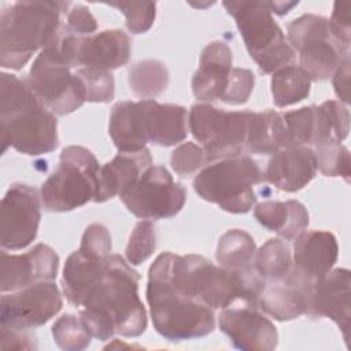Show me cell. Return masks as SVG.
Instances as JSON below:
<instances>
[{"mask_svg": "<svg viewBox=\"0 0 351 351\" xmlns=\"http://www.w3.org/2000/svg\"><path fill=\"white\" fill-rule=\"evenodd\" d=\"M140 276L117 254L107 258L97 281L86 292L80 317L92 337L108 340L115 333L136 337L147 329V313L138 298Z\"/></svg>", "mask_w": 351, "mask_h": 351, "instance_id": "cell-1", "label": "cell"}, {"mask_svg": "<svg viewBox=\"0 0 351 351\" xmlns=\"http://www.w3.org/2000/svg\"><path fill=\"white\" fill-rule=\"evenodd\" d=\"M167 274L176 289L213 310L226 308L236 300L258 308L266 284L254 266L243 271H232L196 254L167 252Z\"/></svg>", "mask_w": 351, "mask_h": 351, "instance_id": "cell-2", "label": "cell"}, {"mask_svg": "<svg viewBox=\"0 0 351 351\" xmlns=\"http://www.w3.org/2000/svg\"><path fill=\"white\" fill-rule=\"evenodd\" d=\"M0 86L3 152L8 145L32 156L56 149L59 145L56 117L37 99L26 78L1 73Z\"/></svg>", "mask_w": 351, "mask_h": 351, "instance_id": "cell-3", "label": "cell"}, {"mask_svg": "<svg viewBox=\"0 0 351 351\" xmlns=\"http://www.w3.org/2000/svg\"><path fill=\"white\" fill-rule=\"evenodd\" d=\"M73 4L69 1H18L0 16V64L19 70L30 58L53 44Z\"/></svg>", "mask_w": 351, "mask_h": 351, "instance_id": "cell-4", "label": "cell"}, {"mask_svg": "<svg viewBox=\"0 0 351 351\" xmlns=\"http://www.w3.org/2000/svg\"><path fill=\"white\" fill-rule=\"evenodd\" d=\"M147 302L154 328L170 341L203 337L215 328L214 310L185 296L171 284L167 274V252L160 254L148 270Z\"/></svg>", "mask_w": 351, "mask_h": 351, "instance_id": "cell-5", "label": "cell"}, {"mask_svg": "<svg viewBox=\"0 0 351 351\" xmlns=\"http://www.w3.org/2000/svg\"><path fill=\"white\" fill-rule=\"evenodd\" d=\"M265 180L256 160L247 155L215 160L193 180L195 192L232 214L248 213L256 203L254 186Z\"/></svg>", "mask_w": 351, "mask_h": 351, "instance_id": "cell-6", "label": "cell"}, {"mask_svg": "<svg viewBox=\"0 0 351 351\" xmlns=\"http://www.w3.org/2000/svg\"><path fill=\"white\" fill-rule=\"evenodd\" d=\"M222 4L234 18L245 48L261 73H274L292 64L295 51L265 1H223Z\"/></svg>", "mask_w": 351, "mask_h": 351, "instance_id": "cell-7", "label": "cell"}, {"mask_svg": "<svg viewBox=\"0 0 351 351\" xmlns=\"http://www.w3.org/2000/svg\"><path fill=\"white\" fill-rule=\"evenodd\" d=\"M100 166L85 147L69 145L59 158L56 170L41 185V202L47 211L63 213L95 199Z\"/></svg>", "mask_w": 351, "mask_h": 351, "instance_id": "cell-8", "label": "cell"}, {"mask_svg": "<svg viewBox=\"0 0 351 351\" xmlns=\"http://www.w3.org/2000/svg\"><path fill=\"white\" fill-rule=\"evenodd\" d=\"M252 112L225 111L210 103H197L191 107L189 130L202 144L207 163L240 156L247 151Z\"/></svg>", "mask_w": 351, "mask_h": 351, "instance_id": "cell-9", "label": "cell"}, {"mask_svg": "<svg viewBox=\"0 0 351 351\" xmlns=\"http://www.w3.org/2000/svg\"><path fill=\"white\" fill-rule=\"evenodd\" d=\"M288 43L299 52L300 67L310 80L325 81L335 70L350 48H346L330 33L329 19L315 14H304L287 26Z\"/></svg>", "mask_w": 351, "mask_h": 351, "instance_id": "cell-10", "label": "cell"}, {"mask_svg": "<svg viewBox=\"0 0 351 351\" xmlns=\"http://www.w3.org/2000/svg\"><path fill=\"white\" fill-rule=\"evenodd\" d=\"M26 82L37 99L55 115H67L78 110L85 100V90L73 70L49 45L34 59Z\"/></svg>", "mask_w": 351, "mask_h": 351, "instance_id": "cell-11", "label": "cell"}, {"mask_svg": "<svg viewBox=\"0 0 351 351\" xmlns=\"http://www.w3.org/2000/svg\"><path fill=\"white\" fill-rule=\"evenodd\" d=\"M51 45L73 70L86 67L111 71L129 62L132 49L129 36L119 29L75 36L69 33L64 25Z\"/></svg>", "mask_w": 351, "mask_h": 351, "instance_id": "cell-12", "label": "cell"}, {"mask_svg": "<svg viewBox=\"0 0 351 351\" xmlns=\"http://www.w3.org/2000/svg\"><path fill=\"white\" fill-rule=\"evenodd\" d=\"M119 199L137 218L163 219L181 211L186 200V191L174 181L166 167L151 165L133 186L119 195Z\"/></svg>", "mask_w": 351, "mask_h": 351, "instance_id": "cell-13", "label": "cell"}, {"mask_svg": "<svg viewBox=\"0 0 351 351\" xmlns=\"http://www.w3.org/2000/svg\"><path fill=\"white\" fill-rule=\"evenodd\" d=\"M63 306L58 285L40 281L11 293H3L0 300L1 326L33 329L48 322Z\"/></svg>", "mask_w": 351, "mask_h": 351, "instance_id": "cell-14", "label": "cell"}, {"mask_svg": "<svg viewBox=\"0 0 351 351\" xmlns=\"http://www.w3.org/2000/svg\"><path fill=\"white\" fill-rule=\"evenodd\" d=\"M41 195L37 188L12 184L1 200V248L22 250L38 233Z\"/></svg>", "mask_w": 351, "mask_h": 351, "instance_id": "cell-15", "label": "cell"}, {"mask_svg": "<svg viewBox=\"0 0 351 351\" xmlns=\"http://www.w3.org/2000/svg\"><path fill=\"white\" fill-rule=\"evenodd\" d=\"M59 269L58 254L47 244H37L25 254L0 255V289L3 293L18 291L40 281H52Z\"/></svg>", "mask_w": 351, "mask_h": 351, "instance_id": "cell-16", "label": "cell"}, {"mask_svg": "<svg viewBox=\"0 0 351 351\" xmlns=\"http://www.w3.org/2000/svg\"><path fill=\"white\" fill-rule=\"evenodd\" d=\"M219 329L233 347L245 351H271L277 347V329L259 308L226 307L219 313Z\"/></svg>", "mask_w": 351, "mask_h": 351, "instance_id": "cell-17", "label": "cell"}, {"mask_svg": "<svg viewBox=\"0 0 351 351\" xmlns=\"http://www.w3.org/2000/svg\"><path fill=\"white\" fill-rule=\"evenodd\" d=\"M306 314L314 318L326 317L335 321L348 343L351 303L350 271L347 269H332L313 285Z\"/></svg>", "mask_w": 351, "mask_h": 351, "instance_id": "cell-18", "label": "cell"}, {"mask_svg": "<svg viewBox=\"0 0 351 351\" xmlns=\"http://www.w3.org/2000/svg\"><path fill=\"white\" fill-rule=\"evenodd\" d=\"M339 255L336 237L326 230L302 232L293 244L292 271L307 287L313 285L328 274Z\"/></svg>", "mask_w": 351, "mask_h": 351, "instance_id": "cell-19", "label": "cell"}, {"mask_svg": "<svg viewBox=\"0 0 351 351\" xmlns=\"http://www.w3.org/2000/svg\"><path fill=\"white\" fill-rule=\"evenodd\" d=\"M265 181L285 192H296L304 188L317 173V162L313 148L292 147L274 152L267 162Z\"/></svg>", "mask_w": 351, "mask_h": 351, "instance_id": "cell-20", "label": "cell"}, {"mask_svg": "<svg viewBox=\"0 0 351 351\" xmlns=\"http://www.w3.org/2000/svg\"><path fill=\"white\" fill-rule=\"evenodd\" d=\"M232 51L223 41H213L204 47L199 69L192 78V92L197 100H219L232 71Z\"/></svg>", "mask_w": 351, "mask_h": 351, "instance_id": "cell-21", "label": "cell"}, {"mask_svg": "<svg viewBox=\"0 0 351 351\" xmlns=\"http://www.w3.org/2000/svg\"><path fill=\"white\" fill-rule=\"evenodd\" d=\"M152 165L148 148L137 152H118V155L100 167L97 189L93 202L103 203L122 195L138 180L143 171Z\"/></svg>", "mask_w": 351, "mask_h": 351, "instance_id": "cell-22", "label": "cell"}, {"mask_svg": "<svg viewBox=\"0 0 351 351\" xmlns=\"http://www.w3.org/2000/svg\"><path fill=\"white\" fill-rule=\"evenodd\" d=\"M311 288L292 271L282 281L266 282L258 308L277 321H291L306 314Z\"/></svg>", "mask_w": 351, "mask_h": 351, "instance_id": "cell-23", "label": "cell"}, {"mask_svg": "<svg viewBox=\"0 0 351 351\" xmlns=\"http://www.w3.org/2000/svg\"><path fill=\"white\" fill-rule=\"evenodd\" d=\"M108 133L119 152L144 149L148 143L144 100L119 101L114 104L110 114Z\"/></svg>", "mask_w": 351, "mask_h": 351, "instance_id": "cell-24", "label": "cell"}, {"mask_svg": "<svg viewBox=\"0 0 351 351\" xmlns=\"http://www.w3.org/2000/svg\"><path fill=\"white\" fill-rule=\"evenodd\" d=\"M144 104L148 141L171 147L185 140L188 134V114L182 106L162 104L155 100H144Z\"/></svg>", "mask_w": 351, "mask_h": 351, "instance_id": "cell-25", "label": "cell"}, {"mask_svg": "<svg viewBox=\"0 0 351 351\" xmlns=\"http://www.w3.org/2000/svg\"><path fill=\"white\" fill-rule=\"evenodd\" d=\"M256 221L284 240H295L308 225V213L298 200H266L255 206Z\"/></svg>", "mask_w": 351, "mask_h": 351, "instance_id": "cell-26", "label": "cell"}, {"mask_svg": "<svg viewBox=\"0 0 351 351\" xmlns=\"http://www.w3.org/2000/svg\"><path fill=\"white\" fill-rule=\"evenodd\" d=\"M107 258H90L77 250L66 259L62 276V288L70 304L75 307L81 306L86 292L101 276Z\"/></svg>", "mask_w": 351, "mask_h": 351, "instance_id": "cell-27", "label": "cell"}, {"mask_svg": "<svg viewBox=\"0 0 351 351\" xmlns=\"http://www.w3.org/2000/svg\"><path fill=\"white\" fill-rule=\"evenodd\" d=\"M284 148H289V141L281 114L274 110L252 112L248 128L247 151L273 155Z\"/></svg>", "mask_w": 351, "mask_h": 351, "instance_id": "cell-28", "label": "cell"}, {"mask_svg": "<svg viewBox=\"0 0 351 351\" xmlns=\"http://www.w3.org/2000/svg\"><path fill=\"white\" fill-rule=\"evenodd\" d=\"M350 132L348 108L336 100H326L314 106V147L341 143Z\"/></svg>", "mask_w": 351, "mask_h": 351, "instance_id": "cell-29", "label": "cell"}, {"mask_svg": "<svg viewBox=\"0 0 351 351\" xmlns=\"http://www.w3.org/2000/svg\"><path fill=\"white\" fill-rule=\"evenodd\" d=\"M255 252L256 244L250 233L230 229L219 237L215 258L219 266L232 271H243L252 267Z\"/></svg>", "mask_w": 351, "mask_h": 351, "instance_id": "cell-30", "label": "cell"}, {"mask_svg": "<svg viewBox=\"0 0 351 351\" xmlns=\"http://www.w3.org/2000/svg\"><path fill=\"white\" fill-rule=\"evenodd\" d=\"M255 271L265 282H277L288 277L292 269V252L285 240L269 239L254 256Z\"/></svg>", "mask_w": 351, "mask_h": 351, "instance_id": "cell-31", "label": "cell"}, {"mask_svg": "<svg viewBox=\"0 0 351 351\" xmlns=\"http://www.w3.org/2000/svg\"><path fill=\"white\" fill-rule=\"evenodd\" d=\"M311 80L307 73L296 64H288L273 73L271 95L277 107L296 104L310 95Z\"/></svg>", "mask_w": 351, "mask_h": 351, "instance_id": "cell-32", "label": "cell"}, {"mask_svg": "<svg viewBox=\"0 0 351 351\" xmlns=\"http://www.w3.org/2000/svg\"><path fill=\"white\" fill-rule=\"evenodd\" d=\"M129 86L132 92L141 100H154L162 95L169 85L167 67L154 59L143 60L129 69Z\"/></svg>", "mask_w": 351, "mask_h": 351, "instance_id": "cell-33", "label": "cell"}, {"mask_svg": "<svg viewBox=\"0 0 351 351\" xmlns=\"http://www.w3.org/2000/svg\"><path fill=\"white\" fill-rule=\"evenodd\" d=\"M56 346L64 351H81L90 344L92 335L86 325L74 314H63L52 325Z\"/></svg>", "mask_w": 351, "mask_h": 351, "instance_id": "cell-34", "label": "cell"}, {"mask_svg": "<svg viewBox=\"0 0 351 351\" xmlns=\"http://www.w3.org/2000/svg\"><path fill=\"white\" fill-rule=\"evenodd\" d=\"M317 169L328 177H343L347 182L351 174L350 151L341 143L314 147Z\"/></svg>", "mask_w": 351, "mask_h": 351, "instance_id": "cell-35", "label": "cell"}, {"mask_svg": "<svg viewBox=\"0 0 351 351\" xmlns=\"http://www.w3.org/2000/svg\"><path fill=\"white\" fill-rule=\"evenodd\" d=\"M281 117L285 123L289 148L308 147L313 144L314 106L287 111L282 112Z\"/></svg>", "mask_w": 351, "mask_h": 351, "instance_id": "cell-36", "label": "cell"}, {"mask_svg": "<svg viewBox=\"0 0 351 351\" xmlns=\"http://www.w3.org/2000/svg\"><path fill=\"white\" fill-rule=\"evenodd\" d=\"M75 73L82 82L86 101L108 103L114 99L115 84L111 71L80 67Z\"/></svg>", "mask_w": 351, "mask_h": 351, "instance_id": "cell-37", "label": "cell"}, {"mask_svg": "<svg viewBox=\"0 0 351 351\" xmlns=\"http://www.w3.org/2000/svg\"><path fill=\"white\" fill-rule=\"evenodd\" d=\"M156 248V230L151 221L143 219L136 223L130 233L125 254L132 265H140L148 259Z\"/></svg>", "mask_w": 351, "mask_h": 351, "instance_id": "cell-38", "label": "cell"}, {"mask_svg": "<svg viewBox=\"0 0 351 351\" xmlns=\"http://www.w3.org/2000/svg\"><path fill=\"white\" fill-rule=\"evenodd\" d=\"M119 10L126 19V27L133 34H141L151 29L156 16V3L152 1H128L108 3Z\"/></svg>", "mask_w": 351, "mask_h": 351, "instance_id": "cell-39", "label": "cell"}, {"mask_svg": "<svg viewBox=\"0 0 351 351\" xmlns=\"http://www.w3.org/2000/svg\"><path fill=\"white\" fill-rule=\"evenodd\" d=\"M170 163L173 170L182 177L195 174L206 160V152L202 145L186 141L180 144L170 156Z\"/></svg>", "mask_w": 351, "mask_h": 351, "instance_id": "cell-40", "label": "cell"}, {"mask_svg": "<svg viewBox=\"0 0 351 351\" xmlns=\"http://www.w3.org/2000/svg\"><path fill=\"white\" fill-rule=\"evenodd\" d=\"M255 75L248 69L233 67L228 80V85L219 100L228 104H244L254 89Z\"/></svg>", "mask_w": 351, "mask_h": 351, "instance_id": "cell-41", "label": "cell"}, {"mask_svg": "<svg viewBox=\"0 0 351 351\" xmlns=\"http://www.w3.org/2000/svg\"><path fill=\"white\" fill-rule=\"evenodd\" d=\"M111 236L108 229L101 223L89 225L81 239L80 251L90 258H107L111 255Z\"/></svg>", "mask_w": 351, "mask_h": 351, "instance_id": "cell-42", "label": "cell"}, {"mask_svg": "<svg viewBox=\"0 0 351 351\" xmlns=\"http://www.w3.org/2000/svg\"><path fill=\"white\" fill-rule=\"evenodd\" d=\"M64 27L69 33L75 36H90L96 32L97 22L88 7L75 4L66 15Z\"/></svg>", "mask_w": 351, "mask_h": 351, "instance_id": "cell-43", "label": "cell"}, {"mask_svg": "<svg viewBox=\"0 0 351 351\" xmlns=\"http://www.w3.org/2000/svg\"><path fill=\"white\" fill-rule=\"evenodd\" d=\"M351 4L348 1H336L333 5L332 16L329 19V29L336 41H339L346 48H350L351 37V18H350Z\"/></svg>", "mask_w": 351, "mask_h": 351, "instance_id": "cell-44", "label": "cell"}, {"mask_svg": "<svg viewBox=\"0 0 351 351\" xmlns=\"http://www.w3.org/2000/svg\"><path fill=\"white\" fill-rule=\"evenodd\" d=\"M1 348L15 350H33L37 348L36 336L32 329H19L1 326Z\"/></svg>", "mask_w": 351, "mask_h": 351, "instance_id": "cell-45", "label": "cell"}, {"mask_svg": "<svg viewBox=\"0 0 351 351\" xmlns=\"http://www.w3.org/2000/svg\"><path fill=\"white\" fill-rule=\"evenodd\" d=\"M333 88L343 103L350 101V53L343 58L333 73Z\"/></svg>", "mask_w": 351, "mask_h": 351, "instance_id": "cell-46", "label": "cell"}, {"mask_svg": "<svg viewBox=\"0 0 351 351\" xmlns=\"http://www.w3.org/2000/svg\"><path fill=\"white\" fill-rule=\"evenodd\" d=\"M267 8L270 10V12L277 14V15H285L291 11V8L296 7L299 3L298 1H265Z\"/></svg>", "mask_w": 351, "mask_h": 351, "instance_id": "cell-47", "label": "cell"}]
</instances>
